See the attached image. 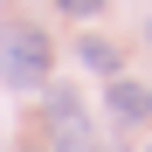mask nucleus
<instances>
[{
    "label": "nucleus",
    "mask_w": 152,
    "mask_h": 152,
    "mask_svg": "<svg viewBox=\"0 0 152 152\" xmlns=\"http://www.w3.org/2000/svg\"><path fill=\"white\" fill-rule=\"evenodd\" d=\"M48 62H56V48H48L42 28H28V21L0 28V76L14 90H48Z\"/></svg>",
    "instance_id": "nucleus-1"
},
{
    "label": "nucleus",
    "mask_w": 152,
    "mask_h": 152,
    "mask_svg": "<svg viewBox=\"0 0 152 152\" xmlns=\"http://www.w3.org/2000/svg\"><path fill=\"white\" fill-rule=\"evenodd\" d=\"M48 97V138H56V152H90V111H83V97L76 90H62V83H48L42 90Z\"/></svg>",
    "instance_id": "nucleus-2"
},
{
    "label": "nucleus",
    "mask_w": 152,
    "mask_h": 152,
    "mask_svg": "<svg viewBox=\"0 0 152 152\" xmlns=\"http://www.w3.org/2000/svg\"><path fill=\"white\" fill-rule=\"evenodd\" d=\"M111 118H118V124L152 118V90H145V83H132V76H111Z\"/></svg>",
    "instance_id": "nucleus-3"
},
{
    "label": "nucleus",
    "mask_w": 152,
    "mask_h": 152,
    "mask_svg": "<svg viewBox=\"0 0 152 152\" xmlns=\"http://www.w3.org/2000/svg\"><path fill=\"white\" fill-rule=\"evenodd\" d=\"M76 56H83V69H97V76H118V48H111L104 35H83Z\"/></svg>",
    "instance_id": "nucleus-4"
},
{
    "label": "nucleus",
    "mask_w": 152,
    "mask_h": 152,
    "mask_svg": "<svg viewBox=\"0 0 152 152\" xmlns=\"http://www.w3.org/2000/svg\"><path fill=\"white\" fill-rule=\"evenodd\" d=\"M62 14H76V21H90V14H104V0H56Z\"/></svg>",
    "instance_id": "nucleus-5"
},
{
    "label": "nucleus",
    "mask_w": 152,
    "mask_h": 152,
    "mask_svg": "<svg viewBox=\"0 0 152 152\" xmlns=\"http://www.w3.org/2000/svg\"><path fill=\"white\" fill-rule=\"evenodd\" d=\"M90 152H118V145H90Z\"/></svg>",
    "instance_id": "nucleus-6"
},
{
    "label": "nucleus",
    "mask_w": 152,
    "mask_h": 152,
    "mask_svg": "<svg viewBox=\"0 0 152 152\" xmlns=\"http://www.w3.org/2000/svg\"><path fill=\"white\" fill-rule=\"evenodd\" d=\"M145 152H152V145H145Z\"/></svg>",
    "instance_id": "nucleus-7"
}]
</instances>
